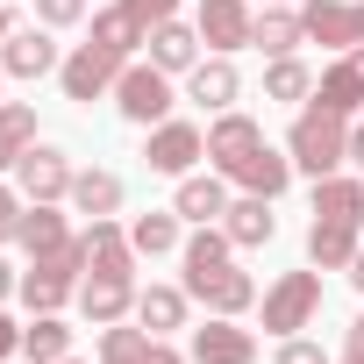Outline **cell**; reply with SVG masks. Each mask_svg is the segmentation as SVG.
<instances>
[{
    "instance_id": "cell-24",
    "label": "cell",
    "mask_w": 364,
    "mask_h": 364,
    "mask_svg": "<svg viewBox=\"0 0 364 364\" xmlns=\"http://www.w3.org/2000/svg\"><path fill=\"white\" fill-rule=\"evenodd\" d=\"M314 215H321V222H364V171H328V178H314Z\"/></svg>"
},
{
    "instance_id": "cell-46",
    "label": "cell",
    "mask_w": 364,
    "mask_h": 364,
    "mask_svg": "<svg viewBox=\"0 0 364 364\" xmlns=\"http://www.w3.org/2000/svg\"><path fill=\"white\" fill-rule=\"evenodd\" d=\"M357 43H364V0H357Z\"/></svg>"
},
{
    "instance_id": "cell-28",
    "label": "cell",
    "mask_w": 364,
    "mask_h": 364,
    "mask_svg": "<svg viewBox=\"0 0 364 364\" xmlns=\"http://www.w3.org/2000/svg\"><path fill=\"white\" fill-rule=\"evenodd\" d=\"M178 264H186V279H200V272H222V264H236V243H229V229H222V222L193 229L186 243H178Z\"/></svg>"
},
{
    "instance_id": "cell-20",
    "label": "cell",
    "mask_w": 364,
    "mask_h": 364,
    "mask_svg": "<svg viewBox=\"0 0 364 364\" xmlns=\"http://www.w3.org/2000/svg\"><path fill=\"white\" fill-rule=\"evenodd\" d=\"M357 243H364V222H307V264L314 272H350V257H357Z\"/></svg>"
},
{
    "instance_id": "cell-21",
    "label": "cell",
    "mask_w": 364,
    "mask_h": 364,
    "mask_svg": "<svg viewBox=\"0 0 364 364\" xmlns=\"http://www.w3.org/2000/svg\"><path fill=\"white\" fill-rule=\"evenodd\" d=\"M229 186H236V193H264V200H279V193L293 186V157L272 150V143H257V150L229 171Z\"/></svg>"
},
{
    "instance_id": "cell-2",
    "label": "cell",
    "mask_w": 364,
    "mask_h": 364,
    "mask_svg": "<svg viewBox=\"0 0 364 364\" xmlns=\"http://www.w3.org/2000/svg\"><path fill=\"white\" fill-rule=\"evenodd\" d=\"M79 286H86V243L72 236L58 257H29V272H22L15 300H22L29 314H65V307L79 300Z\"/></svg>"
},
{
    "instance_id": "cell-4",
    "label": "cell",
    "mask_w": 364,
    "mask_h": 364,
    "mask_svg": "<svg viewBox=\"0 0 364 364\" xmlns=\"http://www.w3.org/2000/svg\"><path fill=\"white\" fill-rule=\"evenodd\" d=\"M314 314H321V272L307 264V272H279L272 286H264V336H300V328H314Z\"/></svg>"
},
{
    "instance_id": "cell-11",
    "label": "cell",
    "mask_w": 364,
    "mask_h": 364,
    "mask_svg": "<svg viewBox=\"0 0 364 364\" xmlns=\"http://www.w3.org/2000/svg\"><path fill=\"white\" fill-rule=\"evenodd\" d=\"M193 364H257V336L236 314H208L193 328Z\"/></svg>"
},
{
    "instance_id": "cell-33",
    "label": "cell",
    "mask_w": 364,
    "mask_h": 364,
    "mask_svg": "<svg viewBox=\"0 0 364 364\" xmlns=\"http://www.w3.org/2000/svg\"><path fill=\"white\" fill-rule=\"evenodd\" d=\"M314 79L321 72H307L300 50L293 58H264V100H314Z\"/></svg>"
},
{
    "instance_id": "cell-22",
    "label": "cell",
    "mask_w": 364,
    "mask_h": 364,
    "mask_svg": "<svg viewBox=\"0 0 364 364\" xmlns=\"http://www.w3.org/2000/svg\"><path fill=\"white\" fill-rule=\"evenodd\" d=\"M222 229H229V243H236V250H264V243L279 236V215H272V200H264V193H236V200H229V215H222Z\"/></svg>"
},
{
    "instance_id": "cell-45",
    "label": "cell",
    "mask_w": 364,
    "mask_h": 364,
    "mask_svg": "<svg viewBox=\"0 0 364 364\" xmlns=\"http://www.w3.org/2000/svg\"><path fill=\"white\" fill-rule=\"evenodd\" d=\"M336 364H364V350H343V357H336Z\"/></svg>"
},
{
    "instance_id": "cell-1",
    "label": "cell",
    "mask_w": 364,
    "mask_h": 364,
    "mask_svg": "<svg viewBox=\"0 0 364 364\" xmlns=\"http://www.w3.org/2000/svg\"><path fill=\"white\" fill-rule=\"evenodd\" d=\"M286 157H293V171H307V178L343 171V164H350V122L307 100V107L293 114V129H286Z\"/></svg>"
},
{
    "instance_id": "cell-32",
    "label": "cell",
    "mask_w": 364,
    "mask_h": 364,
    "mask_svg": "<svg viewBox=\"0 0 364 364\" xmlns=\"http://www.w3.org/2000/svg\"><path fill=\"white\" fill-rule=\"evenodd\" d=\"M93 43H107L114 58H136V43H150V29L122 8V0H114V8H100V15H93Z\"/></svg>"
},
{
    "instance_id": "cell-7",
    "label": "cell",
    "mask_w": 364,
    "mask_h": 364,
    "mask_svg": "<svg viewBox=\"0 0 364 364\" xmlns=\"http://www.w3.org/2000/svg\"><path fill=\"white\" fill-rule=\"evenodd\" d=\"M72 178H79L72 157H65L58 143H43V136L15 157V186H22V200H72Z\"/></svg>"
},
{
    "instance_id": "cell-10",
    "label": "cell",
    "mask_w": 364,
    "mask_h": 364,
    "mask_svg": "<svg viewBox=\"0 0 364 364\" xmlns=\"http://www.w3.org/2000/svg\"><path fill=\"white\" fill-rule=\"evenodd\" d=\"M186 100H193V107H208V114H229V107L243 100V72H236V58L208 50V58L186 72Z\"/></svg>"
},
{
    "instance_id": "cell-31",
    "label": "cell",
    "mask_w": 364,
    "mask_h": 364,
    "mask_svg": "<svg viewBox=\"0 0 364 364\" xmlns=\"http://www.w3.org/2000/svg\"><path fill=\"white\" fill-rule=\"evenodd\" d=\"M36 143V107L29 100H0V178L15 171V157Z\"/></svg>"
},
{
    "instance_id": "cell-34",
    "label": "cell",
    "mask_w": 364,
    "mask_h": 364,
    "mask_svg": "<svg viewBox=\"0 0 364 364\" xmlns=\"http://www.w3.org/2000/svg\"><path fill=\"white\" fill-rule=\"evenodd\" d=\"M150 343H157V336H150L143 321H136V328H129V321H107V328H100V364H150Z\"/></svg>"
},
{
    "instance_id": "cell-18",
    "label": "cell",
    "mask_w": 364,
    "mask_h": 364,
    "mask_svg": "<svg viewBox=\"0 0 364 364\" xmlns=\"http://www.w3.org/2000/svg\"><path fill=\"white\" fill-rule=\"evenodd\" d=\"M200 58H208V43H200V22H178V15H171V22H157V29H150V65H157V72L186 79Z\"/></svg>"
},
{
    "instance_id": "cell-19",
    "label": "cell",
    "mask_w": 364,
    "mask_h": 364,
    "mask_svg": "<svg viewBox=\"0 0 364 364\" xmlns=\"http://www.w3.org/2000/svg\"><path fill=\"white\" fill-rule=\"evenodd\" d=\"M15 243H22L29 257H58V250L72 243L65 200H29V208H22V229H15Z\"/></svg>"
},
{
    "instance_id": "cell-25",
    "label": "cell",
    "mask_w": 364,
    "mask_h": 364,
    "mask_svg": "<svg viewBox=\"0 0 364 364\" xmlns=\"http://www.w3.org/2000/svg\"><path fill=\"white\" fill-rule=\"evenodd\" d=\"M186 314H193V293H186V286H143V293H136V321H143L150 336L186 328Z\"/></svg>"
},
{
    "instance_id": "cell-50",
    "label": "cell",
    "mask_w": 364,
    "mask_h": 364,
    "mask_svg": "<svg viewBox=\"0 0 364 364\" xmlns=\"http://www.w3.org/2000/svg\"><path fill=\"white\" fill-rule=\"evenodd\" d=\"M8 364H15V357H8Z\"/></svg>"
},
{
    "instance_id": "cell-42",
    "label": "cell",
    "mask_w": 364,
    "mask_h": 364,
    "mask_svg": "<svg viewBox=\"0 0 364 364\" xmlns=\"http://www.w3.org/2000/svg\"><path fill=\"white\" fill-rule=\"evenodd\" d=\"M350 286L364 293V243H357V257H350Z\"/></svg>"
},
{
    "instance_id": "cell-16",
    "label": "cell",
    "mask_w": 364,
    "mask_h": 364,
    "mask_svg": "<svg viewBox=\"0 0 364 364\" xmlns=\"http://www.w3.org/2000/svg\"><path fill=\"white\" fill-rule=\"evenodd\" d=\"M79 243H86V272H114V279H136V243H129V229H122L114 215L86 222V229H79Z\"/></svg>"
},
{
    "instance_id": "cell-27",
    "label": "cell",
    "mask_w": 364,
    "mask_h": 364,
    "mask_svg": "<svg viewBox=\"0 0 364 364\" xmlns=\"http://www.w3.org/2000/svg\"><path fill=\"white\" fill-rule=\"evenodd\" d=\"M72 215H86V222H100V215H122V171H79L72 178Z\"/></svg>"
},
{
    "instance_id": "cell-48",
    "label": "cell",
    "mask_w": 364,
    "mask_h": 364,
    "mask_svg": "<svg viewBox=\"0 0 364 364\" xmlns=\"http://www.w3.org/2000/svg\"><path fill=\"white\" fill-rule=\"evenodd\" d=\"M58 364H86V357H58Z\"/></svg>"
},
{
    "instance_id": "cell-5",
    "label": "cell",
    "mask_w": 364,
    "mask_h": 364,
    "mask_svg": "<svg viewBox=\"0 0 364 364\" xmlns=\"http://www.w3.org/2000/svg\"><path fill=\"white\" fill-rule=\"evenodd\" d=\"M122 65H129V58H114L107 43H93V36H86V43H79V50H72V58L58 65V86H65V100L93 107V100H107V93H114Z\"/></svg>"
},
{
    "instance_id": "cell-35",
    "label": "cell",
    "mask_w": 364,
    "mask_h": 364,
    "mask_svg": "<svg viewBox=\"0 0 364 364\" xmlns=\"http://www.w3.org/2000/svg\"><path fill=\"white\" fill-rule=\"evenodd\" d=\"M36 22L43 29H79L86 22V0H36Z\"/></svg>"
},
{
    "instance_id": "cell-37",
    "label": "cell",
    "mask_w": 364,
    "mask_h": 364,
    "mask_svg": "<svg viewBox=\"0 0 364 364\" xmlns=\"http://www.w3.org/2000/svg\"><path fill=\"white\" fill-rule=\"evenodd\" d=\"M279 364H336V357H328L321 343H307V336H286V343H279Z\"/></svg>"
},
{
    "instance_id": "cell-13",
    "label": "cell",
    "mask_w": 364,
    "mask_h": 364,
    "mask_svg": "<svg viewBox=\"0 0 364 364\" xmlns=\"http://www.w3.org/2000/svg\"><path fill=\"white\" fill-rule=\"evenodd\" d=\"M257 143H264V129H257V114H243V107H229V114H215V122H208V164H215L222 178H229Z\"/></svg>"
},
{
    "instance_id": "cell-12",
    "label": "cell",
    "mask_w": 364,
    "mask_h": 364,
    "mask_svg": "<svg viewBox=\"0 0 364 364\" xmlns=\"http://www.w3.org/2000/svg\"><path fill=\"white\" fill-rule=\"evenodd\" d=\"M300 36L321 50H357V0H300Z\"/></svg>"
},
{
    "instance_id": "cell-9",
    "label": "cell",
    "mask_w": 364,
    "mask_h": 364,
    "mask_svg": "<svg viewBox=\"0 0 364 364\" xmlns=\"http://www.w3.org/2000/svg\"><path fill=\"white\" fill-rule=\"evenodd\" d=\"M193 22H200V43H208V50H222V58L250 50V29H257L250 0H200V8H193Z\"/></svg>"
},
{
    "instance_id": "cell-3",
    "label": "cell",
    "mask_w": 364,
    "mask_h": 364,
    "mask_svg": "<svg viewBox=\"0 0 364 364\" xmlns=\"http://www.w3.org/2000/svg\"><path fill=\"white\" fill-rule=\"evenodd\" d=\"M114 107H122V122H136V129H157V122H171V107H178V86H171V72H157L150 58L136 65H122V79H114Z\"/></svg>"
},
{
    "instance_id": "cell-26",
    "label": "cell",
    "mask_w": 364,
    "mask_h": 364,
    "mask_svg": "<svg viewBox=\"0 0 364 364\" xmlns=\"http://www.w3.org/2000/svg\"><path fill=\"white\" fill-rule=\"evenodd\" d=\"M129 243H136V257H171L186 243V222H178V208H150L129 222Z\"/></svg>"
},
{
    "instance_id": "cell-36",
    "label": "cell",
    "mask_w": 364,
    "mask_h": 364,
    "mask_svg": "<svg viewBox=\"0 0 364 364\" xmlns=\"http://www.w3.org/2000/svg\"><path fill=\"white\" fill-rule=\"evenodd\" d=\"M22 186H15V178H0V243H15V229H22Z\"/></svg>"
},
{
    "instance_id": "cell-41",
    "label": "cell",
    "mask_w": 364,
    "mask_h": 364,
    "mask_svg": "<svg viewBox=\"0 0 364 364\" xmlns=\"http://www.w3.org/2000/svg\"><path fill=\"white\" fill-rule=\"evenodd\" d=\"M15 286H22V272H15L8 257H0V300H15Z\"/></svg>"
},
{
    "instance_id": "cell-39",
    "label": "cell",
    "mask_w": 364,
    "mask_h": 364,
    "mask_svg": "<svg viewBox=\"0 0 364 364\" xmlns=\"http://www.w3.org/2000/svg\"><path fill=\"white\" fill-rule=\"evenodd\" d=\"M8 357H22V328H15L8 314H0V364H8Z\"/></svg>"
},
{
    "instance_id": "cell-40",
    "label": "cell",
    "mask_w": 364,
    "mask_h": 364,
    "mask_svg": "<svg viewBox=\"0 0 364 364\" xmlns=\"http://www.w3.org/2000/svg\"><path fill=\"white\" fill-rule=\"evenodd\" d=\"M350 164H357V171H364V114H357V122H350Z\"/></svg>"
},
{
    "instance_id": "cell-38",
    "label": "cell",
    "mask_w": 364,
    "mask_h": 364,
    "mask_svg": "<svg viewBox=\"0 0 364 364\" xmlns=\"http://www.w3.org/2000/svg\"><path fill=\"white\" fill-rule=\"evenodd\" d=\"M122 8H129L143 29H157V22H171V15H178V0H122Z\"/></svg>"
},
{
    "instance_id": "cell-23",
    "label": "cell",
    "mask_w": 364,
    "mask_h": 364,
    "mask_svg": "<svg viewBox=\"0 0 364 364\" xmlns=\"http://www.w3.org/2000/svg\"><path fill=\"white\" fill-rule=\"evenodd\" d=\"M314 107H328V114H343V122H357V114H364V72L350 65V50L314 79Z\"/></svg>"
},
{
    "instance_id": "cell-14",
    "label": "cell",
    "mask_w": 364,
    "mask_h": 364,
    "mask_svg": "<svg viewBox=\"0 0 364 364\" xmlns=\"http://www.w3.org/2000/svg\"><path fill=\"white\" fill-rule=\"evenodd\" d=\"M186 293H193V300H200L208 314H236V321H243V314L257 307V279H250V272H236V264H222V272H200V279H186Z\"/></svg>"
},
{
    "instance_id": "cell-29",
    "label": "cell",
    "mask_w": 364,
    "mask_h": 364,
    "mask_svg": "<svg viewBox=\"0 0 364 364\" xmlns=\"http://www.w3.org/2000/svg\"><path fill=\"white\" fill-rule=\"evenodd\" d=\"M307 36H300V8H264L257 15V29H250V50H264V58H293Z\"/></svg>"
},
{
    "instance_id": "cell-47",
    "label": "cell",
    "mask_w": 364,
    "mask_h": 364,
    "mask_svg": "<svg viewBox=\"0 0 364 364\" xmlns=\"http://www.w3.org/2000/svg\"><path fill=\"white\" fill-rule=\"evenodd\" d=\"M264 8H300V0H264Z\"/></svg>"
},
{
    "instance_id": "cell-8",
    "label": "cell",
    "mask_w": 364,
    "mask_h": 364,
    "mask_svg": "<svg viewBox=\"0 0 364 364\" xmlns=\"http://www.w3.org/2000/svg\"><path fill=\"white\" fill-rule=\"evenodd\" d=\"M58 65H65V50H58V29H43V22L8 29V43H0V72L8 79H50Z\"/></svg>"
},
{
    "instance_id": "cell-15",
    "label": "cell",
    "mask_w": 364,
    "mask_h": 364,
    "mask_svg": "<svg viewBox=\"0 0 364 364\" xmlns=\"http://www.w3.org/2000/svg\"><path fill=\"white\" fill-rule=\"evenodd\" d=\"M229 178L222 171H186L178 178V193H171V208H178V222H193V229H208V222H222L229 215Z\"/></svg>"
},
{
    "instance_id": "cell-6",
    "label": "cell",
    "mask_w": 364,
    "mask_h": 364,
    "mask_svg": "<svg viewBox=\"0 0 364 364\" xmlns=\"http://www.w3.org/2000/svg\"><path fill=\"white\" fill-rule=\"evenodd\" d=\"M200 157H208V129H200V122H178V114L157 122L150 143H143V164H150L157 178H186Z\"/></svg>"
},
{
    "instance_id": "cell-17",
    "label": "cell",
    "mask_w": 364,
    "mask_h": 364,
    "mask_svg": "<svg viewBox=\"0 0 364 364\" xmlns=\"http://www.w3.org/2000/svg\"><path fill=\"white\" fill-rule=\"evenodd\" d=\"M136 279H114V272H86V286H79V314L93 321V328H107V321H129L136 314Z\"/></svg>"
},
{
    "instance_id": "cell-44",
    "label": "cell",
    "mask_w": 364,
    "mask_h": 364,
    "mask_svg": "<svg viewBox=\"0 0 364 364\" xmlns=\"http://www.w3.org/2000/svg\"><path fill=\"white\" fill-rule=\"evenodd\" d=\"M350 350H364V314H357V321H350Z\"/></svg>"
},
{
    "instance_id": "cell-43",
    "label": "cell",
    "mask_w": 364,
    "mask_h": 364,
    "mask_svg": "<svg viewBox=\"0 0 364 364\" xmlns=\"http://www.w3.org/2000/svg\"><path fill=\"white\" fill-rule=\"evenodd\" d=\"M8 29H15V8H8V0H0V43H8Z\"/></svg>"
},
{
    "instance_id": "cell-49",
    "label": "cell",
    "mask_w": 364,
    "mask_h": 364,
    "mask_svg": "<svg viewBox=\"0 0 364 364\" xmlns=\"http://www.w3.org/2000/svg\"><path fill=\"white\" fill-rule=\"evenodd\" d=\"M0 86H8V72H0Z\"/></svg>"
},
{
    "instance_id": "cell-30",
    "label": "cell",
    "mask_w": 364,
    "mask_h": 364,
    "mask_svg": "<svg viewBox=\"0 0 364 364\" xmlns=\"http://www.w3.org/2000/svg\"><path fill=\"white\" fill-rule=\"evenodd\" d=\"M22 357H29V364H58V357H72V321H65V314H29V328H22Z\"/></svg>"
}]
</instances>
